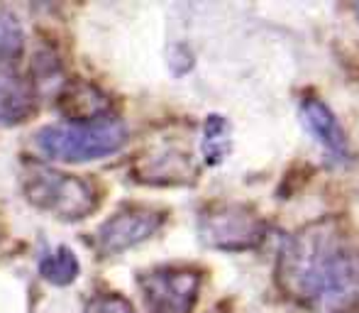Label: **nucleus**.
Here are the masks:
<instances>
[{"label": "nucleus", "instance_id": "nucleus-1", "mask_svg": "<svg viewBox=\"0 0 359 313\" xmlns=\"http://www.w3.org/2000/svg\"><path fill=\"white\" fill-rule=\"evenodd\" d=\"M276 281L306 309L347 313L359 304V245L335 218L303 225L281 245Z\"/></svg>", "mask_w": 359, "mask_h": 313}, {"label": "nucleus", "instance_id": "nucleus-2", "mask_svg": "<svg viewBox=\"0 0 359 313\" xmlns=\"http://www.w3.org/2000/svg\"><path fill=\"white\" fill-rule=\"evenodd\" d=\"M128 140V128L115 115H98L88 120H64L37 133V147L52 159L93 161L115 154Z\"/></svg>", "mask_w": 359, "mask_h": 313}, {"label": "nucleus", "instance_id": "nucleus-3", "mask_svg": "<svg viewBox=\"0 0 359 313\" xmlns=\"http://www.w3.org/2000/svg\"><path fill=\"white\" fill-rule=\"evenodd\" d=\"M22 189L29 204L64 220L86 218L100 204V194L93 181L54 169H32L25 174Z\"/></svg>", "mask_w": 359, "mask_h": 313}, {"label": "nucleus", "instance_id": "nucleus-4", "mask_svg": "<svg viewBox=\"0 0 359 313\" xmlns=\"http://www.w3.org/2000/svg\"><path fill=\"white\" fill-rule=\"evenodd\" d=\"M203 245L225 252H245L257 247L266 235L262 215L242 204H217L203 211L198 218Z\"/></svg>", "mask_w": 359, "mask_h": 313}, {"label": "nucleus", "instance_id": "nucleus-5", "mask_svg": "<svg viewBox=\"0 0 359 313\" xmlns=\"http://www.w3.org/2000/svg\"><path fill=\"white\" fill-rule=\"evenodd\" d=\"M147 313H194L201 274L189 267H156L137 277Z\"/></svg>", "mask_w": 359, "mask_h": 313}, {"label": "nucleus", "instance_id": "nucleus-6", "mask_svg": "<svg viewBox=\"0 0 359 313\" xmlns=\"http://www.w3.org/2000/svg\"><path fill=\"white\" fill-rule=\"evenodd\" d=\"M164 223V215L147 206H125L118 213H113L98 228V250L103 255H118L130 247L144 242Z\"/></svg>", "mask_w": 359, "mask_h": 313}, {"label": "nucleus", "instance_id": "nucleus-7", "mask_svg": "<svg viewBox=\"0 0 359 313\" xmlns=\"http://www.w3.org/2000/svg\"><path fill=\"white\" fill-rule=\"evenodd\" d=\"M301 123L316 138V142L327 154H332V159L345 161L350 156V142H347L345 130L337 123L335 113L320 98L308 95L301 100Z\"/></svg>", "mask_w": 359, "mask_h": 313}, {"label": "nucleus", "instance_id": "nucleus-8", "mask_svg": "<svg viewBox=\"0 0 359 313\" xmlns=\"http://www.w3.org/2000/svg\"><path fill=\"white\" fill-rule=\"evenodd\" d=\"M34 113V93L15 69H0V123L18 125Z\"/></svg>", "mask_w": 359, "mask_h": 313}, {"label": "nucleus", "instance_id": "nucleus-9", "mask_svg": "<svg viewBox=\"0 0 359 313\" xmlns=\"http://www.w3.org/2000/svg\"><path fill=\"white\" fill-rule=\"evenodd\" d=\"M25 32L18 15L8 8H0V69H15V62L22 57Z\"/></svg>", "mask_w": 359, "mask_h": 313}, {"label": "nucleus", "instance_id": "nucleus-10", "mask_svg": "<svg viewBox=\"0 0 359 313\" xmlns=\"http://www.w3.org/2000/svg\"><path fill=\"white\" fill-rule=\"evenodd\" d=\"M230 123L222 115H208V120L203 125V142H201L203 159L213 166L220 164L230 154Z\"/></svg>", "mask_w": 359, "mask_h": 313}, {"label": "nucleus", "instance_id": "nucleus-11", "mask_svg": "<svg viewBox=\"0 0 359 313\" xmlns=\"http://www.w3.org/2000/svg\"><path fill=\"white\" fill-rule=\"evenodd\" d=\"M79 260L69 247H57L54 252L42 257L39 262V274L44 277L47 281L57 286H69L72 281L79 277Z\"/></svg>", "mask_w": 359, "mask_h": 313}, {"label": "nucleus", "instance_id": "nucleus-12", "mask_svg": "<svg viewBox=\"0 0 359 313\" xmlns=\"http://www.w3.org/2000/svg\"><path fill=\"white\" fill-rule=\"evenodd\" d=\"M83 313H135V309L125 296L108 291V294H95L93 299L86 304Z\"/></svg>", "mask_w": 359, "mask_h": 313}, {"label": "nucleus", "instance_id": "nucleus-13", "mask_svg": "<svg viewBox=\"0 0 359 313\" xmlns=\"http://www.w3.org/2000/svg\"><path fill=\"white\" fill-rule=\"evenodd\" d=\"M355 13H357V18H359V3L355 5Z\"/></svg>", "mask_w": 359, "mask_h": 313}]
</instances>
